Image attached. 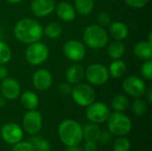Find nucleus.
Listing matches in <instances>:
<instances>
[{
  "mask_svg": "<svg viewBox=\"0 0 152 151\" xmlns=\"http://www.w3.org/2000/svg\"><path fill=\"white\" fill-rule=\"evenodd\" d=\"M32 84L37 90L46 91L53 85V75L46 69H39L33 75Z\"/></svg>",
  "mask_w": 152,
  "mask_h": 151,
  "instance_id": "4468645a",
  "label": "nucleus"
},
{
  "mask_svg": "<svg viewBox=\"0 0 152 151\" xmlns=\"http://www.w3.org/2000/svg\"><path fill=\"white\" fill-rule=\"evenodd\" d=\"M134 54L140 60L148 61L152 59V43L150 41H141L134 46Z\"/></svg>",
  "mask_w": 152,
  "mask_h": 151,
  "instance_id": "a211bd4d",
  "label": "nucleus"
},
{
  "mask_svg": "<svg viewBox=\"0 0 152 151\" xmlns=\"http://www.w3.org/2000/svg\"><path fill=\"white\" fill-rule=\"evenodd\" d=\"M65 151H83L79 147L78 145L77 146H71V147H68Z\"/></svg>",
  "mask_w": 152,
  "mask_h": 151,
  "instance_id": "ea45409f",
  "label": "nucleus"
},
{
  "mask_svg": "<svg viewBox=\"0 0 152 151\" xmlns=\"http://www.w3.org/2000/svg\"><path fill=\"white\" fill-rule=\"evenodd\" d=\"M0 93L6 100L13 101L20 94V85L16 79L12 77H6L1 81Z\"/></svg>",
  "mask_w": 152,
  "mask_h": 151,
  "instance_id": "f8f14e48",
  "label": "nucleus"
},
{
  "mask_svg": "<svg viewBox=\"0 0 152 151\" xmlns=\"http://www.w3.org/2000/svg\"><path fill=\"white\" fill-rule=\"evenodd\" d=\"M85 151H96L97 145L95 144V142H86L84 146Z\"/></svg>",
  "mask_w": 152,
  "mask_h": 151,
  "instance_id": "e433bc0d",
  "label": "nucleus"
},
{
  "mask_svg": "<svg viewBox=\"0 0 152 151\" xmlns=\"http://www.w3.org/2000/svg\"><path fill=\"white\" fill-rule=\"evenodd\" d=\"M55 12L57 16L63 21L70 22L76 19L77 12L74 6L68 2H60L55 4Z\"/></svg>",
  "mask_w": 152,
  "mask_h": 151,
  "instance_id": "dca6fc26",
  "label": "nucleus"
},
{
  "mask_svg": "<svg viewBox=\"0 0 152 151\" xmlns=\"http://www.w3.org/2000/svg\"><path fill=\"white\" fill-rule=\"evenodd\" d=\"M64 56L74 62H78L84 60L86 54V50L83 43L78 40H68L62 46Z\"/></svg>",
  "mask_w": 152,
  "mask_h": 151,
  "instance_id": "1a4fd4ad",
  "label": "nucleus"
},
{
  "mask_svg": "<svg viewBox=\"0 0 152 151\" xmlns=\"http://www.w3.org/2000/svg\"><path fill=\"white\" fill-rule=\"evenodd\" d=\"M126 4L133 8L141 9L148 4L150 0H125Z\"/></svg>",
  "mask_w": 152,
  "mask_h": 151,
  "instance_id": "f704fd0d",
  "label": "nucleus"
},
{
  "mask_svg": "<svg viewBox=\"0 0 152 151\" xmlns=\"http://www.w3.org/2000/svg\"><path fill=\"white\" fill-rule=\"evenodd\" d=\"M36 151H50V143L42 137H33L30 142Z\"/></svg>",
  "mask_w": 152,
  "mask_h": 151,
  "instance_id": "c85d7f7f",
  "label": "nucleus"
},
{
  "mask_svg": "<svg viewBox=\"0 0 152 151\" xmlns=\"http://www.w3.org/2000/svg\"><path fill=\"white\" fill-rule=\"evenodd\" d=\"M13 35L19 42L29 44L40 41L44 35L43 27L33 19L23 18L14 25Z\"/></svg>",
  "mask_w": 152,
  "mask_h": 151,
  "instance_id": "f257e3e1",
  "label": "nucleus"
},
{
  "mask_svg": "<svg viewBox=\"0 0 152 151\" xmlns=\"http://www.w3.org/2000/svg\"><path fill=\"white\" fill-rule=\"evenodd\" d=\"M111 107L115 111L118 112L125 111L129 107V100L124 94H118L112 99Z\"/></svg>",
  "mask_w": 152,
  "mask_h": 151,
  "instance_id": "a878e982",
  "label": "nucleus"
},
{
  "mask_svg": "<svg viewBox=\"0 0 152 151\" xmlns=\"http://www.w3.org/2000/svg\"><path fill=\"white\" fill-rule=\"evenodd\" d=\"M1 136L5 142L9 144H16L22 140L23 132L17 124L8 123L2 127Z\"/></svg>",
  "mask_w": 152,
  "mask_h": 151,
  "instance_id": "ddd939ff",
  "label": "nucleus"
},
{
  "mask_svg": "<svg viewBox=\"0 0 152 151\" xmlns=\"http://www.w3.org/2000/svg\"><path fill=\"white\" fill-rule=\"evenodd\" d=\"M110 114L109 107L100 101H94L88 105L86 109V118L94 124H101L107 121Z\"/></svg>",
  "mask_w": 152,
  "mask_h": 151,
  "instance_id": "6e6552de",
  "label": "nucleus"
},
{
  "mask_svg": "<svg viewBox=\"0 0 152 151\" xmlns=\"http://www.w3.org/2000/svg\"><path fill=\"white\" fill-rule=\"evenodd\" d=\"M8 69L4 65H0V80H4V78L8 77Z\"/></svg>",
  "mask_w": 152,
  "mask_h": 151,
  "instance_id": "4c0bfd02",
  "label": "nucleus"
},
{
  "mask_svg": "<svg viewBox=\"0 0 152 151\" xmlns=\"http://www.w3.org/2000/svg\"><path fill=\"white\" fill-rule=\"evenodd\" d=\"M130 148L131 143L129 140L125 137H120L115 142L113 151H129Z\"/></svg>",
  "mask_w": 152,
  "mask_h": 151,
  "instance_id": "c756f323",
  "label": "nucleus"
},
{
  "mask_svg": "<svg viewBox=\"0 0 152 151\" xmlns=\"http://www.w3.org/2000/svg\"><path fill=\"white\" fill-rule=\"evenodd\" d=\"M58 93L61 95L63 96H68L71 94V91H72V85L70 84H69L68 82H64V83H61L58 85L57 87Z\"/></svg>",
  "mask_w": 152,
  "mask_h": 151,
  "instance_id": "72a5a7b5",
  "label": "nucleus"
},
{
  "mask_svg": "<svg viewBox=\"0 0 152 151\" xmlns=\"http://www.w3.org/2000/svg\"><path fill=\"white\" fill-rule=\"evenodd\" d=\"M5 1L8 2V3H10V4H20V3H21L22 1H24V0H5Z\"/></svg>",
  "mask_w": 152,
  "mask_h": 151,
  "instance_id": "79ce46f5",
  "label": "nucleus"
},
{
  "mask_svg": "<svg viewBox=\"0 0 152 151\" xmlns=\"http://www.w3.org/2000/svg\"><path fill=\"white\" fill-rule=\"evenodd\" d=\"M12 59V50L10 46L3 42L0 41V65H4L8 63Z\"/></svg>",
  "mask_w": 152,
  "mask_h": 151,
  "instance_id": "bb28decb",
  "label": "nucleus"
},
{
  "mask_svg": "<svg viewBox=\"0 0 152 151\" xmlns=\"http://www.w3.org/2000/svg\"><path fill=\"white\" fill-rule=\"evenodd\" d=\"M97 20L100 26L107 27L110 26L111 21V17L107 12H100L97 15Z\"/></svg>",
  "mask_w": 152,
  "mask_h": 151,
  "instance_id": "2f4dec72",
  "label": "nucleus"
},
{
  "mask_svg": "<svg viewBox=\"0 0 152 151\" xmlns=\"http://www.w3.org/2000/svg\"><path fill=\"white\" fill-rule=\"evenodd\" d=\"M43 33L49 39H57L62 33V27L59 22L52 21L43 28Z\"/></svg>",
  "mask_w": 152,
  "mask_h": 151,
  "instance_id": "393cba45",
  "label": "nucleus"
},
{
  "mask_svg": "<svg viewBox=\"0 0 152 151\" xmlns=\"http://www.w3.org/2000/svg\"><path fill=\"white\" fill-rule=\"evenodd\" d=\"M122 87L125 93L129 96L133 98H140L145 93L146 84L142 78L137 76H130L124 79Z\"/></svg>",
  "mask_w": 152,
  "mask_h": 151,
  "instance_id": "9d476101",
  "label": "nucleus"
},
{
  "mask_svg": "<svg viewBox=\"0 0 152 151\" xmlns=\"http://www.w3.org/2000/svg\"><path fill=\"white\" fill-rule=\"evenodd\" d=\"M49 57V48L40 41L28 44L25 51L26 61L33 66L43 64Z\"/></svg>",
  "mask_w": 152,
  "mask_h": 151,
  "instance_id": "39448f33",
  "label": "nucleus"
},
{
  "mask_svg": "<svg viewBox=\"0 0 152 151\" xmlns=\"http://www.w3.org/2000/svg\"><path fill=\"white\" fill-rule=\"evenodd\" d=\"M61 141L67 147L77 146L83 140V129L75 120L66 119L62 121L58 128Z\"/></svg>",
  "mask_w": 152,
  "mask_h": 151,
  "instance_id": "f03ea898",
  "label": "nucleus"
},
{
  "mask_svg": "<svg viewBox=\"0 0 152 151\" xmlns=\"http://www.w3.org/2000/svg\"><path fill=\"white\" fill-rule=\"evenodd\" d=\"M146 94V98L149 101V103H151L152 102V87L150 86V87H146V90H145V93Z\"/></svg>",
  "mask_w": 152,
  "mask_h": 151,
  "instance_id": "58836bf2",
  "label": "nucleus"
},
{
  "mask_svg": "<svg viewBox=\"0 0 152 151\" xmlns=\"http://www.w3.org/2000/svg\"><path fill=\"white\" fill-rule=\"evenodd\" d=\"M132 109L135 116L142 117L143 115L146 114L148 106H147V103L143 100L135 98V101L133 102V105H132Z\"/></svg>",
  "mask_w": 152,
  "mask_h": 151,
  "instance_id": "cd10ccee",
  "label": "nucleus"
},
{
  "mask_svg": "<svg viewBox=\"0 0 152 151\" xmlns=\"http://www.w3.org/2000/svg\"><path fill=\"white\" fill-rule=\"evenodd\" d=\"M54 9V0H32L30 4L31 12L38 18H44L50 15Z\"/></svg>",
  "mask_w": 152,
  "mask_h": 151,
  "instance_id": "2eb2a0df",
  "label": "nucleus"
},
{
  "mask_svg": "<svg viewBox=\"0 0 152 151\" xmlns=\"http://www.w3.org/2000/svg\"><path fill=\"white\" fill-rule=\"evenodd\" d=\"M107 121L110 133L118 136H124L130 133L132 129L130 118L122 112L116 111L113 114H110Z\"/></svg>",
  "mask_w": 152,
  "mask_h": 151,
  "instance_id": "20e7f679",
  "label": "nucleus"
},
{
  "mask_svg": "<svg viewBox=\"0 0 152 151\" xmlns=\"http://www.w3.org/2000/svg\"><path fill=\"white\" fill-rule=\"evenodd\" d=\"M94 0H75L74 8L77 13L86 16L94 11Z\"/></svg>",
  "mask_w": 152,
  "mask_h": 151,
  "instance_id": "5701e85b",
  "label": "nucleus"
},
{
  "mask_svg": "<svg viewBox=\"0 0 152 151\" xmlns=\"http://www.w3.org/2000/svg\"><path fill=\"white\" fill-rule=\"evenodd\" d=\"M85 77L90 85H102L109 81L108 68L102 63H92L85 69Z\"/></svg>",
  "mask_w": 152,
  "mask_h": 151,
  "instance_id": "0eeeda50",
  "label": "nucleus"
},
{
  "mask_svg": "<svg viewBox=\"0 0 152 151\" xmlns=\"http://www.w3.org/2000/svg\"><path fill=\"white\" fill-rule=\"evenodd\" d=\"M110 34L115 39L122 41L128 36L129 30L127 26L122 21H113L110 24Z\"/></svg>",
  "mask_w": 152,
  "mask_h": 151,
  "instance_id": "6ab92c4d",
  "label": "nucleus"
},
{
  "mask_svg": "<svg viewBox=\"0 0 152 151\" xmlns=\"http://www.w3.org/2000/svg\"><path fill=\"white\" fill-rule=\"evenodd\" d=\"M6 105V99L3 96H0V108H4Z\"/></svg>",
  "mask_w": 152,
  "mask_h": 151,
  "instance_id": "a19ab883",
  "label": "nucleus"
},
{
  "mask_svg": "<svg viewBox=\"0 0 152 151\" xmlns=\"http://www.w3.org/2000/svg\"><path fill=\"white\" fill-rule=\"evenodd\" d=\"M108 70L110 77L113 78H120L126 72V64L121 59L113 60V61L110 64Z\"/></svg>",
  "mask_w": 152,
  "mask_h": 151,
  "instance_id": "4be33fe9",
  "label": "nucleus"
},
{
  "mask_svg": "<svg viewBox=\"0 0 152 151\" xmlns=\"http://www.w3.org/2000/svg\"><path fill=\"white\" fill-rule=\"evenodd\" d=\"M85 44L92 49H102L109 44V34L103 27L99 24L87 26L83 33Z\"/></svg>",
  "mask_w": 152,
  "mask_h": 151,
  "instance_id": "7ed1b4c3",
  "label": "nucleus"
},
{
  "mask_svg": "<svg viewBox=\"0 0 152 151\" xmlns=\"http://www.w3.org/2000/svg\"><path fill=\"white\" fill-rule=\"evenodd\" d=\"M20 102L28 110L36 109L39 103L38 96L31 91H26L20 95Z\"/></svg>",
  "mask_w": 152,
  "mask_h": 151,
  "instance_id": "412c9836",
  "label": "nucleus"
},
{
  "mask_svg": "<svg viewBox=\"0 0 152 151\" xmlns=\"http://www.w3.org/2000/svg\"><path fill=\"white\" fill-rule=\"evenodd\" d=\"M83 129V138L86 142H97L101 134V130L96 124L91 123L85 125Z\"/></svg>",
  "mask_w": 152,
  "mask_h": 151,
  "instance_id": "b1692460",
  "label": "nucleus"
},
{
  "mask_svg": "<svg viewBox=\"0 0 152 151\" xmlns=\"http://www.w3.org/2000/svg\"><path fill=\"white\" fill-rule=\"evenodd\" d=\"M22 125L28 133L37 134L41 130L43 125V118L41 113L36 109L28 110L23 116Z\"/></svg>",
  "mask_w": 152,
  "mask_h": 151,
  "instance_id": "9b49d317",
  "label": "nucleus"
},
{
  "mask_svg": "<svg viewBox=\"0 0 152 151\" xmlns=\"http://www.w3.org/2000/svg\"><path fill=\"white\" fill-rule=\"evenodd\" d=\"M126 53V46L121 41L115 40L107 44V54L112 60H119Z\"/></svg>",
  "mask_w": 152,
  "mask_h": 151,
  "instance_id": "aec40b11",
  "label": "nucleus"
},
{
  "mask_svg": "<svg viewBox=\"0 0 152 151\" xmlns=\"http://www.w3.org/2000/svg\"><path fill=\"white\" fill-rule=\"evenodd\" d=\"M141 75L143 79L151 81L152 79V61H144L141 67Z\"/></svg>",
  "mask_w": 152,
  "mask_h": 151,
  "instance_id": "7c9ffc66",
  "label": "nucleus"
},
{
  "mask_svg": "<svg viewBox=\"0 0 152 151\" xmlns=\"http://www.w3.org/2000/svg\"><path fill=\"white\" fill-rule=\"evenodd\" d=\"M85 78V69L78 63L70 65L65 72L66 82L71 85L79 84Z\"/></svg>",
  "mask_w": 152,
  "mask_h": 151,
  "instance_id": "f3484780",
  "label": "nucleus"
},
{
  "mask_svg": "<svg viewBox=\"0 0 152 151\" xmlns=\"http://www.w3.org/2000/svg\"><path fill=\"white\" fill-rule=\"evenodd\" d=\"M110 140H111V133L110 132H107V131L102 132V133L101 132V134L98 139L101 144H107L110 142Z\"/></svg>",
  "mask_w": 152,
  "mask_h": 151,
  "instance_id": "c9c22d12",
  "label": "nucleus"
},
{
  "mask_svg": "<svg viewBox=\"0 0 152 151\" xmlns=\"http://www.w3.org/2000/svg\"><path fill=\"white\" fill-rule=\"evenodd\" d=\"M12 151H36L30 142H17Z\"/></svg>",
  "mask_w": 152,
  "mask_h": 151,
  "instance_id": "473e14b6",
  "label": "nucleus"
},
{
  "mask_svg": "<svg viewBox=\"0 0 152 151\" xmlns=\"http://www.w3.org/2000/svg\"><path fill=\"white\" fill-rule=\"evenodd\" d=\"M73 101L80 107H87L95 101V91L89 84L79 83L72 86L71 94Z\"/></svg>",
  "mask_w": 152,
  "mask_h": 151,
  "instance_id": "423d86ee",
  "label": "nucleus"
}]
</instances>
